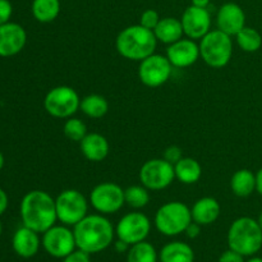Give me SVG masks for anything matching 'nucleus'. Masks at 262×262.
Instances as JSON below:
<instances>
[{
	"label": "nucleus",
	"instance_id": "obj_5",
	"mask_svg": "<svg viewBox=\"0 0 262 262\" xmlns=\"http://www.w3.org/2000/svg\"><path fill=\"white\" fill-rule=\"evenodd\" d=\"M155 227L166 237H176L186 232L192 222L191 209L186 204L171 201L159 207L155 214Z\"/></svg>",
	"mask_w": 262,
	"mask_h": 262
},
{
	"label": "nucleus",
	"instance_id": "obj_15",
	"mask_svg": "<svg viewBox=\"0 0 262 262\" xmlns=\"http://www.w3.org/2000/svg\"><path fill=\"white\" fill-rule=\"evenodd\" d=\"M27 42V33L20 25L8 22L0 26V56L9 58L19 54Z\"/></svg>",
	"mask_w": 262,
	"mask_h": 262
},
{
	"label": "nucleus",
	"instance_id": "obj_31",
	"mask_svg": "<svg viewBox=\"0 0 262 262\" xmlns=\"http://www.w3.org/2000/svg\"><path fill=\"white\" fill-rule=\"evenodd\" d=\"M160 15H159V13L156 12V10L146 9L145 12L141 14L140 25L143 26L145 28H147V30L154 31L156 28V26L159 25V22H160Z\"/></svg>",
	"mask_w": 262,
	"mask_h": 262
},
{
	"label": "nucleus",
	"instance_id": "obj_41",
	"mask_svg": "<svg viewBox=\"0 0 262 262\" xmlns=\"http://www.w3.org/2000/svg\"><path fill=\"white\" fill-rule=\"evenodd\" d=\"M4 163H5V160H4V155H3L2 151H0V170H2V169L4 168Z\"/></svg>",
	"mask_w": 262,
	"mask_h": 262
},
{
	"label": "nucleus",
	"instance_id": "obj_27",
	"mask_svg": "<svg viewBox=\"0 0 262 262\" xmlns=\"http://www.w3.org/2000/svg\"><path fill=\"white\" fill-rule=\"evenodd\" d=\"M159 255L151 243L142 241L130 246L127 252V262H158Z\"/></svg>",
	"mask_w": 262,
	"mask_h": 262
},
{
	"label": "nucleus",
	"instance_id": "obj_38",
	"mask_svg": "<svg viewBox=\"0 0 262 262\" xmlns=\"http://www.w3.org/2000/svg\"><path fill=\"white\" fill-rule=\"evenodd\" d=\"M114 248H115V251H117L118 253H125V252H128V251H129L130 245H129V243L125 242V241H122V239H119V238H118V239L114 242Z\"/></svg>",
	"mask_w": 262,
	"mask_h": 262
},
{
	"label": "nucleus",
	"instance_id": "obj_8",
	"mask_svg": "<svg viewBox=\"0 0 262 262\" xmlns=\"http://www.w3.org/2000/svg\"><path fill=\"white\" fill-rule=\"evenodd\" d=\"M58 220L67 227H74L89 212V201L77 189H66L55 199Z\"/></svg>",
	"mask_w": 262,
	"mask_h": 262
},
{
	"label": "nucleus",
	"instance_id": "obj_20",
	"mask_svg": "<svg viewBox=\"0 0 262 262\" xmlns=\"http://www.w3.org/2000/svg\"><path fill=\"white\" fill-rule=\"evenodd\" d=\"M220 204L214 197H202L197 200L191 209L192 220L200 225L214 224L220 215Z\"/></svg>",
	"mask_w": 262,
	"mask_h": 262
},
{
	"label": "nucleus",
	"instance_id": "obj_44",
	"mask_svg": "<svg viewBox=\"0 0 262 262\" xmlns=\"http://www.w3.org/2000/svg\"><path fill=\"white\" fill-rule=\"evenodd\" d=\"M2 233H3V224L2 222H0V235H2Z\"/></svg>",
	"mask_w": 262,
	"mask_h": 262
},
{
	"label": "nucleus",
	"instance_id": "obj_17",
	"mask_svg": "<svg viewBox=\"0 0 262 262\" xmlns=\"http://www.w3.org/2000/svg\"><path fill=\"white\" fill-rule=\"evenodd\" d=\"M216 25L217 30L229 36H235L246 27L245 10L235 3H225L217 10Z\"/></svg>",
	"mask_w": 262,
	"mask_h": 262
},
{
	"label": "nucleus",
	"instance_id": "obj_10",
	"mask_svg": "<svg viewBox=\"0 0 262 262\" xmlns=\"http://www.w3.org/2000/svg\"><path fill=\"white\" fill-rule=\"evenodd\" d=\"M140 182L148 191H161L173 183L176 179L174 165L165 159H151L140 169Z\"/></svg>",
	"mask_w": 262,
	"mask_h": 262
},
{
	"label": "nucleus",
	"instance_id": "obj_35",
	"mask_svg": "<svg viewBox=\"0 0 262 262\" xmlns=\"http://www.w3.org/2000/svg\"><path fill=\"white\" fill-rule=\"evenodd\" d=\"M217 262H246L245 261V256H242L241 253L235 252L233 250H228L225 252H223L220 255L219 261Z\"/></svg>",
	"mask_w": 262,
	"mask_h": 262
},
{
	"label": "nucleus",
	"instance_id": "obj_18",
	"mask_svg": "<svg viewBox=\"0 0 262 262\" xmlns=\"http://www.w3.org/2000/svg\"><path fill=\"white\" fill-rule=\"evenodd\" d=\"M12 246L14 252L19 257L31 258L37 255L41 241L37 232L23 225L22 228L17 229V232L13 235Z\"/></svg>",
	"mask_w": 262,
	"mask_h": 262
},
{
	"label": "nucleus",
	"instance_id": "obj_40",
	"mask_svg": "<svg viewBox=\"0 0 262 262\" xmlns=\"http://www.w3.org/2000/svg\"><path fill=\"white\" fill-rule=\"evenodd\" d=\"M192 5L199 8H207L210 4V0H191Z\"/></svg>",
	"mask_w": 262,
	"mask_h": 262
},
{
	"label": "nucleus",
	"instance_id": "obj_42",
	"mask_svg": "<svg viewBox=\"0 0 262 262\" xmlns=\"http://www.w3.org/2000/svg\"><path fill=\"white\" fill-rule=\"evenodd\" d=\"M246 262H262V258L261 257H252Z\"/></svg>",
	"mask_w": 262,
	"mask_h": 262
},
{
	"label": "nucleus",
	"instance_id": "obj_4",
	"mask_svg": "<svg viewBox=\"0 0 262 262\" xmlns=\"http://www.w3.org/2000/svg\"><path fill=\"white\" fill-rule=\"evenodd\" d=\"M228 246L245 257L255 256L262 248V229L257 220L248 216L234 220L228 230Z\"/></svg>",
	"mask_w": 262,
	"mask_h": 262
},
{
	"label": "nucleus",
	"instance_id": "obj_25",
	"mask_svg": "<svg viewBox=\"0 0 262 262\" xmlns=\"http://www.w3.org/2000/svg\"><path fill=\"white\" fill-rule=\"evenodd\" d=\"M79 110L83 113L86 117L92 118V119H100L105 117L109 110V102L104 96L97 94H91L84 96L81 100Z\"/></svg>",
	"mask_w": 262,
	"mask_h": 262
},
{
	"label": "nucleus",
	"instance_id": "obj_2",
	"mask_svg": "<svg viewBox=\"0 0 262 262\" xmlns=\"http://www.w3.org/2000/svg\"><path fill=\"white\" fill-rule=\"evenodd\" d=\"M19 212L23 225L37 233H45L58 220L55 199L41 189L25 194L20 201Z\"/></svg>",
	"mask_w": 262,
	"mask_h": 262
},
{
	"label": "nucleus",
	"instance_id": "obj_37",
	"mask_svg": "<svg viewBox=\"0 0 262 262\" xmlns=\"http://www.w3.org/2000/svg\"><path fill=\"white\" fill-rule=\"evenodd\" d=\"M8 205H9V199H8L7 192L3 188H0V216L7 211Z\"/></svg>",
	"mask_w": 262,
	"mask_h": 262
},
{
	"label": "nucleus",
	"instance_id": "obj_11",
	"mask_svg": "<svg viewBox=\"0 0 262 262\" xmlns=\"http://www.w3.org/2000/svg\"><path fill=\"white\" fill-rule=\"evenodd\" d=\"M173 68L174 67L171 66L166 55L164 56L154 53L152 55L140 61L138 78L146 87L155 89L163 86L169 81Z\"/></svg>",
	"mask_w": 262,
	"mask_h": 262
},
{
	"label": "nucleus",
	"instance_id": "obj_30",
	"mask_svg": "<svg viewBox=\"0 0 262 262\" xmlns=\"http://www.w3.org/2000/svg\"><path fill=\"white\" fill-rule=\"evenodd\" d=\"M63 132L68 140L81 142L87 135V127L78 118H68L63 125Z\"/></svg>",
	"mask_w": 262,
	"mask_h": 262
},
{
	"label": "nucleus",
	"instance_id": "obj_28",
	"mask_svg": "<svg viewBox=\"0 0 262 262\" xmlns=\"http://www.w3.org/2000/svg\"><path fill=\"white\" fill-rule=\"evenodd\" d=\"M238 46L246 53H255L262 45V37L257 30L252 27H245L235 35Z\"/></svg>",
	"mask_w": 262,
	"mask_h": 262
},
{
	"label": "nucleus",
	"instance_id": "obj_14",
	"mask_svg": "<svg viewBox=\"0 0 262 262\" xmlns=\"http://www.w3.org/2000/svg\"><path fill=\"white\" fill-rule=\"evenodd\" d=\"M184 36L192 40H201L210 32L211 28V15L207 8H199L191 5L183 12L181 18Z\"/></svg>",
	"mask_w": 262,
	"mask_h": 262
},
{
	"label": "nucleus",
	"instance_id": "obj_12",
	"mask_svg": "<svg viewBox=\"0 0 262 262\" xmlns=\"http://www.w3.org/2000/svg\"><path fill=\"white\" fill-rule=\"evenodd\" d=\"M42 234L41 245L53 257L64 258L77 248L73 229H69L67 225H54Z\"/></svg>",
	"mask_w": 262,
	"mask_h": 262
},
{
	"label": "nucleus",
	"instance_id": "obj_34",
	"mask_svg": "<svg viewBox=\"0 0 262 262\" xmlns=\"http://www.w3.org/2000/svg\"><path fill=\"white\" fill-rule=\"evenodd\" d=\"M63 262H91V258H90V253L77 248L67 257H64Z\"/></svg>",
	"mask_w": 262,
	"mask_h": 262
},
{
	"label": "nucleus",
	"instance_id": "obj_32",
	"mask_svg": "<svg viewBox=\"0 0 262 262\" xmlns=\"http://www.w3.org/2000/svg\"><path fill=\"white\" fill-rule=\"evenodd\" d=\"M183 158V151L179 146H169L165 151H164V158L168 163H170L171 165H176L181 159Z\"/></svg>",
	"mask_w": 262,
	"mask_h": 262
},
{
	"label": "nucleus",
	"instance_id": "obj_19",
	"mask_svg": "<svg viewBox=\"0 0 262 262\" xmlns=\"http://www.w3.org/2000/svg\"><path fill=\"white\" fill-rule=\"evenodd\" d=\"M79 145H81L82 155L92 163H100L109 155V141L100 133H87Z\"/></svg>",
	"mask_w": 262,
	"mask_h": 262
},
{
	"label": "nucleus",
	"instance_id": "obj_39",
	"mask_svg": "<svg viewBox=\"0 0 262 262\" xmlns=\"http://www.w3.org/2000/svg\"><path fill=\"white\" fill-rule=\"evenodd\" d=\"M256 191L262 196V168L256 173Z\"/></svg>",
	"mask_w": 262,
	"mask_h": 262
},
{
	"label": "nucleus",
	"instance_id": "obj_13",
	"mask_svg": "<svg viewBox=\"0 0 262 262\" xmlns=\"http://www.w3.org/2000/svg\"><path fill=\"white\" fill-rule=\"evenodd\" d=\"M151 232V222L142 212H128L118 222L115 235L130 246L146 241Z\"/></svg>",
	"mask_w": 262,
	"mask_h": 262
},
{
	"label": "nucleus",
	"instance_id": "obj_21",
	"mask_svg": "<svg viewBox=\"0 0 262 262\" xmlns=\"http://www.w3.org/2000/svg\"><path fill=\"white\" fill-rule=\"evenodd\" d=\"M154 33H155L158 41L166 43V45H170V43L181 40L184 36L181 19L173 17L161 18L159 25L154 30Z\"/></svg>",
	"mask_w": 262,
	"mask_h": 262
},
{
	"label": "nucleus",
	"instance_id": "obj_24",
	"mask_svg": "<svg viewBox=\"0 0 262 262\" xmlns=\"http://www.w3.org/2000/svg\"><path fill=\"white\" fill-rule=\"evenodd\" d=\"M176 178L183 184H193L200 181L202 176V166L192 158H182L174 165Z\"/></svg>",
	"mask_w": 262,
	"mask_h": 262
},
{
	"label": "nucleus",
	"instance_id": "obj_22",
	"mask_svg": "<svg viewBox=\"0 0 262 262\" xmlns=\"http://www.w3.org/2000/svg\"><path fill=\"white\" fill-rule=\"evenodd\" d=\"M160 262H194V252L184 242H170L161 248L159 253Z\"/></svg>",
	"mask_w": 262,
	"mask_h": 262
},
{
	"label": "nucleus",
	"instance_id": "obj_43",
	"mask_svg": "<svg viewBox=\"0 0 262 262\" xmlns=\"http://www.w3.org/2000/svg\"><path fill=\"white\" fill-rule=\"evenodd\" d=\"M257 222H258V224H260V227H261V229H262V211H261V214H260V216H258V219H257Z\"/></svg>",
	"mask_w": 262,
	"mask_h": 262
},
{
	"label": "nucleus",
	"instance_id": "obj_29",
	"mask_svg": "<svg viewBox=\"0 0 262 262\" xmlns=\"http://www.w3.org/2000/svg\"><path fill=\"white\" fill-rule=\"evenodd\" d=\"M124 200L132 209H143L150 202V192L143 186H130L124 189Z\"/></svg>",
	"mask_w": 262,
	"mask_h": 262
},
{
	"label": "nucleus",
	"instance_id": "obj_9",
	"mask_svg": "<svg viewBox=\"0 0 262 262\" xmlns=\"http://www.w3.org/2000/svg\"><path fill=\"white\" fill-rule=\"evenodd\" d=\"M90 204L99 214H117L125 204L124 189L113 182L97 184L90 193Z\"/></svg>",
	"mask_w": 262,
	"mask_h": 262
},
{
	"label": "nucleus",
	"instance_id": "obj_26",
	"mask_svg": "<svg viewBox=\"0 0 262 262\" xmlns=\"http://www.w3.org/2000/svg\"><path fill=\"white\" fill-rule=\"evenodd\" d=\"M60 13V0H33L32 14L41 23H50Z\"/></svg>",
	"mask_w": 262,
	"mask_h": 262
},
{
	"label": "nucleus",
	"instance_id": "obj_16",
	"mask_svg": "<svg viewBox=\"0 0 262 262\" xmlns=\"http://www.w3.org/2000/svg\"><path fill=\"white\" fill-rule=\"evenodd\" d=\"M166 58L174 68H188L200 58V45L192 38H181L166 49Z\"/></svg>",
	"mask_w": 262,
	"mask_h": 262
},
{
	"label": "nucleus",
	"instance_id": "obj_23",
	"mask_svg": "<svg viewBox=\"0 0 262 262\" xmlns=\"http://www.w3.org/2000/svg\"><path fill=\"white\" fill-rule=\"evenodd\" d=\"M230 189L237 197H248L256 191V174L250 169H239L230 179Z\"/></svg>",
	"mask_w": 262,
	"mask_h": 262
},
{
	"label": "nucleus",
	"instance_id": "obj_6",
	"mask_svg": "<svg viewBox=\"0 0 262 262\" xmlns=\"http://www.w3.org/2000/svg\"><path fill=\"white\" fill-rule=\"evenodd\" d=\"M233 55L232 36L220 30L210 31L200 41V56L205 63L215 69L228 66Z\"/></svg>",
	"mask_w": 262,
	"mask_h": 262
},
{
	"label": "nucleus",
	"instance_id": "obj_1",
	"mask_svg": "<svg viewBox=\"0 0 262 262\" xmlns=\"http://www.w3.org/2000/svg\"><path fill=\"white\" fill-rule=\"evenodd\" d=\"M77 248L94 255L102 252L114 242L115 229L110 220L102 214L84 216L73 227Z\"/></svg>",
	"mask_w": 262,
	"mask_h": 262
},
{
	"label": "nucleus",
	"instance_id": "obj_7",
	"mask_svg": "<svg viewBox=\"0 0 262 262\" xmlns=\"http://www.w3.org/2000/svg\"><path fill=\"white\" fill-rule=\"evenodd\" d=\"M81 99L73 87L58 86L51 89L43 99L46 113L54 118L68 119L79 110Z\"/></svg>",
	"mask_w": 262,
	"mask_h": 262
},
{
	"label": "nucleus",
	"instance_id": "obj_3",
	"mask_svg": "<svg viewBox=\"0 0 262 262\" xmlns=\"http://www.w3.org/2000/svg\"><path fill=\"white\" fill-rule=\"evenodd\" d=\"M158 38L154 31L147 30L140 23L125 27L115 40L117 51L128 60L141 61L155 53Z\"/></svg>",
	"mask_w": 262,
	"mask_h": 262
},
{
	"label": "nucleus",
	"instance_id": "obj_33",
	"mask_svg": "<svg viewBox=\"0 0 262 262\" xmlns=\"http://www.w3.org/2000/svg\"><path fill=\"white\" fill-rule=\"evenodd\" d=\"M13 14L12 3L9 0H0V26L10 22Z\"/></svg>",
	"mask_w": 262,
	"mask_h": 262
},
{
	"label": "nucleus",
	"instance_id": "obj_36",
	"mask_svg": "<svg viewBox=\"0 0 262 262\" xmlns=\"http://www.w3.org/2000/svg\"><path fill=\"white\" fill-rule=\"evenodd\" d=\"M201 227L202 225H200L199 223L192 220V222L189 223L188 227H187L186 232L184 233H186V235L189 238V239H196V238L201 234Z\"/></svg>",
	"mask_w": 262,
	"mask_h": 262
}]
</instances>
